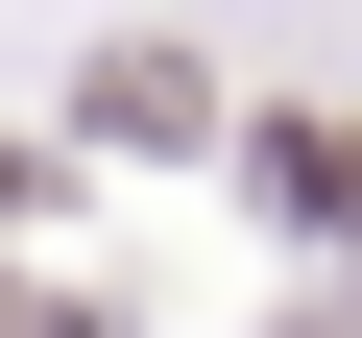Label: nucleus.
Masks as SVG:
<instances>
[{
    "label": "nucleus",
    "instance_id": "f257e3e1",
    "mask_svg": "<svg viewBox=\"0 0 362 338\" xmlns=\"http://www.w3.org/2000/svg\"><path fill=\"white\" fill-rule=\"evenodd\" d=\"M97 121H121V145H194L218 97H194V49H97Z\"/></svg>",
    "mask_w": 362,
    "mask_h": 338
},
{
    "label": "nucleus",
    "instance_id": "f03ea898",
    "mask_svg": "<svg viewBox=\"0 0 362 338\" xmlns=\"http://www.w3.org/2000/svg\"><path fill=\"white\" fill-rule=\"evenodd\" d=\"M290 338H362V314H290Z\"/></svg>",
    "mask_w": 362,
    "mask_h": 338
}]
</instances>
